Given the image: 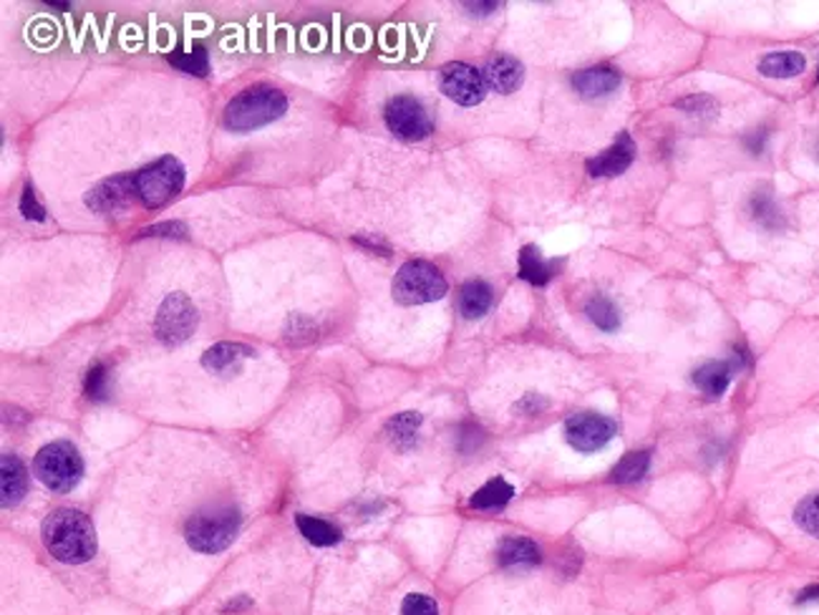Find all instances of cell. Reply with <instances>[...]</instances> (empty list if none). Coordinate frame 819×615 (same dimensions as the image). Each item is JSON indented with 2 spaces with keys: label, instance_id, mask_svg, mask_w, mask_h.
<instances>
[{
  "label": "cell",
  "instance_id": "1",
  "mask_svg": "<svg viewBox=\"0 0 819 615\" xmlns=\"http://www.w3.org/2000/svg\"><path fill=\"white\" fill-rule=\"evenodd\" d=\"M43 545L66 565H81L97 555V532L84 512L61 507L43 519Z\"/></svg>",
  "mask_w": 819,
  "mask_h": 615
},
{
  "label": "cell",
  "instance_id": "2",
  "mask_svg": "<svg viewBox=\"0 0 819 615\" xmlns=\"http://www.w3.org/2000/svg\"><path fill=\"white\" fill-rule=\"evenodd\" d=\"M288 112L286 93L275 86L257 84L240 91L225 109V126L232 131H255Z\"/></svg>",
  "mask_w": 819,
  "mask_h": 615
},
{
  "label": "cell",
  "instance_id": "3",
  "mask_svg": "<svg viewBox=\"0 0 819 615\" xmlns=\"http://www.w3.org/2000/svg\"><path fill=\"white\" fill-rule=\"evenodd\" d=\"M240 512L230 504H215V507L194 512L185 525V538L194 553L217 555L227 550L238 538Z\"/></svg>",
  "mask_w": 819,
  "mask_h": 615
},
{
  "label": "cell",
  "instance_id": "4",
  "mask_svg": "<svg viewBox=\"0 0 819 615\" xmlns=\"http://www.w3.org/2000/svg\"><path fill=\"white\" fill-rule=\"evenodd\" d=\"M134 197L147 210H160L175 200L185 187V164L177 156H162L139 172H134Z\"/></svg>",
  "mask_w": 819,
  "mask_h": 615
},
{
  "label": "cell",
  "instance_id": "5",
  "mask_svg": "<svg viewBox=\"0 0 819 615\" xmlns=\"http://www.w3.org/2000/svg\"><path fill=\"white\" fill-rule=\"evenodd\" d=\"M34 472L51 492H71L84 477V460L71 441H53L36 454Z\"/></svg>",
  "mask_w": 819,
  "mask_h": 615
},
{
  "label": "cell",
  "instance_id": "6",
  "mask_svg": "<svg viewBox=\"0 0 819 615\" xmlns=\"http://www.w3.org/2000/svg\"><path fill=\"white\" fill-rule=\"evenodd\" d=\"M446 280L439 273L437 265L427 263V260H408L406 265H401V271L393 278V298L401 305H424L434 303L439 298L446 296Z\"/></svg>",
  "mask_w": 819,
  "mask_h": 615
},
{
  "label": "cell",
  "instance_id": "7",
  "mask_svg": "<svg viewBox=\"0 0 819 615\" xmlns=\"http://www.w3.org/2000/svg\"><path fill=\"white\" fill-rule=\"evenodd\" d=\"M197 328V308L185 293H172L164 298L154 318V334L164 346H177L187 341Z\"/></svg>",
  "mask_w": 819,
  "mask_h": 615
},
{
  "label": "cell",
  "instance_id": "8",
  "mask_svg": "<svg viewBox=\"0 0 819 615\" xmlns=\"http://www.w3.org/2000/svg\"><path fill=\"white\" fill-rule=\"evenodd\" d=\"M383 120H386V126H389V129L404 141L427 139L431 129H434L431 116L427 109H424L421 101L414 97H406V93L404 97H393L389 101V106H386V112H383Z\"/></svg>",
  "mask_w": 819,
  "mask_h": 615
},
{
  "label": "cell",
  "instance_id": "9",
  "mask_svg": "<svg viewBox=\"0 0 819 615\" xmlns=\"http://www.w3.org/2000/svg\"><path fill=\"white\" fill-rule=\"evenodd\" d=\"M616 422L605 414H595V412H580L572 414L570 419L565 422V439L575 452L590 454L603 449L608 441L616 437Z\"/></svg>",
  "mask_w": 819,
  "mask_h": 615
},
{
  "label": "cell",
  "instance_id": "10",
  "mask_svg": "<svg viewBox=\"0 0 819 615\" xmlns=\"http://www.w3.org/2000/svg\"><path fill=\"white\" fill-rule=\"evenodd\" d=\"M439 86L444 97L459 106H477L487 97L484 74L469 63H446L439 74Z\"/></svg>",
  "mask_w": 819,
  "mask_h": 615
},
{
  "label": "cell",
  "instance_id": "11",
  "mask_svg": "<svg viewBox=\"0 0 819 615\" xmlns=\"http://www.w3.org/2000/svg\"><path fill=\"white\" fill-rule=\"evenodd\" d=\"M131 200H137L134 197L131 175L104 179V183H99L86 192V208H91L93 212H119L129 208Z\"/></svg>",
  "mask_w": 819,
  "mask_h": 615
},
{
  "label": "cell",
  "instance_id": "12",
  "mask_svg": "<svg viewBox=\"0 0 819 615\" xmlns=\"http://www.w3.org/2000/svg\"><path fill=\"white\" fill-rule=\"evenodd\" d=\"M635 160V141L628 131L618 134V139L613 141L610 149H605L603 154L588 160V172L593 177H616L633 164Z\"/></svg>",
  "mask_w": 819,
  "mask_h": 615
},
{
  "label": "cell",
  "instance_id": "13",
  "mask_svg": "<svg viewBox=\"0 0 819 615\" xmlns=\"http://www.w3.org/2000/svg\"><path fill=\"white\" fill-rule=\"evenodd\" d=\"M620 81H623V78H620L618 71L610 66H593L572 74V89L585 99L610 97L620 86Z\"/></svg>",
  "mask_w": 819,
  "mask_h": 615
},
{
  "label": "cell",
  "instance_id": "14",
  "mask_svg": "<svg viewBox=\"0 0 819 615\" xmlns=\"http://www.w3.org/2000/svg\"><path fill=\"white\" fill-rule=\"evenodd\" d=\"M484 81L487 89L497 93H512L525 81V66L515 57H497L487 63Z\"/></svg>",
  "mask_w": 819,
  "mask_h": 615
},
{
  "label": "cell",
  "instance_id": "15",
  "mask_svg": "<svg viewBox=\"0 0 819 615\" xmlns=\"http://www.w3.org/2000/svg\"><path fill=\"white\" fill-rule=\"evenodd\" d=\"M736 368L739 364H734V361H706L704 366L693 371V384H696V389L704 391L706 397H721V393L729 389Z\"/></svg>",
  "mask_w": 819,
  "mask_h": 615
},
{
  "label": "cell",
  "instance_id": "16",
  "mask_svg": "<svg viewBox=\"0 0 819 615\" xmlns=\"http://www.w3.org/2000/svg\"><path fill=\"white\" fill-rule=\"evenodd\" d=\"M560 260H545L534 246H525L519 250V278L530 286H547L557 275Z\"/></svg>",
  "mask_w": 819,
  "mask_h": 615
},
{
  "label": "cell",
  "instance_id": "17",
  "mask_svg": "<svg viewBox=\"0 0 819 615\" xmlns=\"http://www.w3.org/2000/svg\"><path fill=\"white\" fill-rule=\"evenodd\" d=\"M0 475H3V507L11 510L23 500V494L28 492L26 464H23L15 454L5 452Z\"/></svg>",
  "mask_w": 819,
  "mask_h": 615
},
{
  "label": "cell",
  "instance_id": "18",
  "mask_svg": "<svg viewBox=\"0 0 819 615\" xmlns=\"http://www.w3.org/2000/svg\"><path fill=\"white\" fill-rule=\"evenodd\" d=\"M542 560L538 542L527 538H504L497 548V563L502 567H532Z\"/></svg>",
  "mask_w": 819,
  "mask_h": 615
},
{
  "label": "cell",
  "instance_id": "19",
  "mask_svg": "<svg viewBox=\"0 0 819 615\" xmlns=\"http://www.w3.org/2000/svg\"><path fill=\"white\" fill-rule=\"evenodd\" d=\"M255 356V349H250L245 343H217L202 356V366L215 374H225V371L238 368L242 361Z\"/></svg>",
  "mask_w": 819,
  "mask_h": 615
},
{
  "label": "cell",
  "instance_id": "20",
  "mask_svg": "<svg viewBox=\"0 0 819 615\" xmlns=\"http://www.w3.org/2000/svg\"><path fill=\"white\" fill-rule=\"evenodd\" d=\"M492 301H494V293H492L490 283L469 280V283H464L459 290V313L469 321L482 318V315L492 308Z\"/></svg>",
  "mask_w": 819,
  "mask_h": 615
},
{
  "label": "cell",
  "instance_id": "21",
  "mask_svg": "<svg viewBox=\"0 0 819 615\" xmlns=\"http://www.w3.org/2000/svg\"><path fill=\"white\" fill-rule=\"evenodd\" d=\"M807 61L797 51H779L769 53L759 61V74L769 78H792L805 71Z\"/></svg>",
  "mask_w": 819,
  "mask_h": 615
},
{
  "label": "cell",
  "instance_id": "22",
  "mask_svg": "<svg viewBox=\"0 0 819 615\" xmlns=\"http://www.w3.org/2000/svg\"><path fill=\"white\" fill-rule=\"evenodd\" d=\"M295 525H298V530H301L303 538L311 542V545L330 548V545H336V542H341V530H338L336 525H330L328 519L311 517V515H298Z\"/></svg>",
  "mask_w": 819,
  "mask_h": 615
},
{
  "label": "cell",
  "instance_id": "23",
  "mask_svg": "<svg viewBox=\"0 0 819 615\" xmlns=\"http://www.w3.org/2000/svg\"><path fill=\"white\" fill-rule=\"evenodd\" d=\"M512 497H515V487L497 477V479H490L482 490H477L475 494H471L469 504L475 510H500L512 500Z\"/></svg>",
  "mask_w": 819,
  "mask_h": 615
},
{
  "label": "cell",
  "instance_id": "24",
  "mask_svg": "<svg viewBox=\"0 0 819 615\" xmlns=\"http://www.w3.org/2000/svg\"><path fill=\"white\" fill-rule=\"evenodd\" d=\"M421 427V416L416 412H404L386 424V434L393 441V447L399 449H412L416 444V434Z\"/></svg>",
  "mask_w": 819,
  "mask_h": 615
},
{
  "label": "cell",
  "instance_id": "25",
  "mask_svg": "<svg viewBox=\"0 0 819 615\" xmlns=\"http://www.w3.org/2000/svg\"><path fill=\"white\" fill-rule=\"evenodd\" d=\"M749 204H752V215L759 219L764 227H769V230H779V227L784 225V215H782V210H779V204L769 187L756 189Z\"/></svg>",
  "mask_w": 819,
  "mask_h": 615
},
{
  "label": "cell",
  "instance_id": "26",
  "mask_svg": "<svg viewBox=\"0 0 819 615\" xmlns=\"http://www.w3.org/2000/svg\"><path fill=\"white\" fill-rule=\"evenodd\" d=\"M651 467V452H630L613 469V482L616 485H633L638 479L648 475Z\"/></svg>",
  "mask_w": 819,
  "mask_h": 615
},
{
  "label": "cell",
  "instance_id": "27",
  "mask_svg": "<svg viewBox=\"0 0 819 615\" xmlns=\"http://www.w3.org/2000/svg\"><path fill=\"white\" fill-rule=\"evenodd\" d=\"M585 313L597 328L605 330V334H613V330L620 328V313H618L616 303L608 301V298H603V296L593 298V301L588 303Z\"/></svg>",
  "mask_w": 819,
  "mask_h": 615
},
{
  "label": "cell",
  "instance_id": "28",
  "mask_svg": "<svg viewBox=\"0 0 819 615\" xmlns=\"http://www.w3.org/2000/svg\"><path fill=\"white\" fill-rule=\"evenodd\" d=\"M167 59L169 63H175L179 71H185V74H192V76H207V71H210V57L202 46H194V49H189V51H175V53H169Z\"/></svg>",
  "mask_w": 819,
  "mask_h": 615
},
{
  "label": "cell",
  "instance_id": "29",
  "mask_svg": "<svg viewBox=\"0 0 819 615\" xmlns=\"http://www.w3.org/2000/svg\"><path fill=\"white\" fill-rule=\"evenodd\" d=\"M794 519H797V525L802 527V530L819 540V492L805 497V500L797 504V510H794Z\"/></svg>",
  "mask_w": 819,
  "mask_h": 615
},
{
  "label": "cell",
  "instance_id": "30",
  "mask_svg": "<svg viewBox=\"0 0 819 615\" xmlns=\"http://www.w3.org/2000/svg\"><path fill=\"white\" fill-rule=\"evenodd\" d=\"M84 391L91 401H106L109 399V371L104 364H93L86 374Z\"/></svg>",
  "mask_w": 819,
  "mask_h": 615
},
{
  "label": "cell",
  "instance_id": "31",
  "mask_svg": "<svg viewBox=\"0 0 819 615\" xmlns=\"http://www.w3.org/2000/svg\"><path fill=\"white\" fill-rule=\"evenodd\" d=\"M401 615H439V605L429 595L412 593L401 603Z\"/></svg>",
  "mask_w": 819,
  "mask_h": 615
},
{
  "label": "cell",
  "instance_id": "32",
  "mask_svg": "<svg viewBox=\"0 0 819 615\" xmlns=\"http://www.w3.org/2000/svg\"><path fill=\"white\" fill-rule=\"evenodd\" d=\"M21 212H23V217H26V219H36V223H43V219H46L43 204L36 200V192H34V187H30V185L23 187Z\"/></svg>",
  "mask_w": 819,
  "mask_h": 615
},
{
  "label": "cell",
  "instance_id": "33",
  "mask_svg": "<svg viewBox=\"0 0 819 615\" xmlns=\"http://www.w3.org/2000/svg\"><path fill=\"white\" fill-rule=\"evenodd\" d=\"M139 238H187V225L182 223H160L152 227H144L139 233Z\"/></svg>",
  "mask_w": 819,
  "mask_h": 615
},
{
  "label": "cell",
  "instance_id": "34",
  "mask_svg": "<svg viewBox=\"0 0 819 615\" xmlns=\"http://www.w3.org/2000/svg\"><path fill=\"white\" fill-rule=\"evenodd\" d=\"M676 106L683 109L686 114H693V116H714L716 114V101L711 97H689V99H681Z\"/></svg>",
  "mask_w": 819,
  "mask_h": 615
},
{
  "label": "cell",
  "instance_id": "35",
  "mask_svg": "<svg viewBox=\"0 0 819 615\" xmlns=\"http://www.w3.org/2000/svg\"><path fill=\"white\" fill-rule=\"evenodd\" d=\"M482 439H484V431L479 429L477 424H464L459 434H456V441H459L462 452H475V449L482 444Z\"/></svg>",
  "mask_w": 819,
  "mask_h": 615
},
{
  "label": "cell",
  "instance_id": "36",
  "mask_svg": "<svg viewBox=\"0 0 819 615\" xmlns=\"http://www.w3.org/2000/svg\"><path fill=\"white\" fill-rule=\"evenodd\" d=\"M542 406H545V401H542V399L534 397V393H530V397H525L522 401H519V404L515 406V412H525V414H538Z\"/></svg>",
  "mask_w": 819,
  "mask_h": 615
},
{
  "label": "cell",
  "instance_id": "37",
  "mask_svg": "<svg viewBox=\"0 0 819 615\" xmlns=\"http://www.w3.org/2000/svg\"><path fill=\"white\" fill-rule=\"evenodd\" d=\"M744 141H746V147H749L754 154H761L764 141H767V129H756V131H752L749 137H746Z\"/></svg>",
  "mask_w": 819,
  "mask_h": 615
},
{
  "label": "cell",
  "instance_id": "38",
  "mask_svg": "<svg viewBox=\"0 0 819 615\" xmlns=\"http://www.w3.org/2000/svg\"><path fill=\"white\" fill-rule=\"evenodd\" d=\"M353 242H358V246H364L368 250H376L378 255H391L389 246H383L381 240H371V238H353Z\"/></svg>",
  "mask_w": 819,
  "mask_h": 615
},
{
  "label": "cell",
  "instance_id": "39",
  "mask_svg": "<svg viewBox=\"0 0 819 615\" xmlns=\"http://www.w3.org/2000/svg\"><path fill=\"white\" fill-rule=\"evenodd\" d=\"M464 8H467V11L475 13V15H490L492 11H497L500 3L490 0V3H464Z\"/></svg>",
  "mask_w": 819,
  "mask_h": 615
},
{
  "label": "cell",
  "instance_id": "40",
  "mask_svg": "<svg viewBox=\"0 0 819 615\" xmlns=\"http://www.w3.org/2000/svg\"><path fill=\"white\" fill-rule=\"evenodd\" d=\"M817 598H819V586H815V588H807V590H802V595H799V603H807V601H817Z\"/></svg>",
  "mask_w": 819,
  "mask_h": 615
}]
</instances>
